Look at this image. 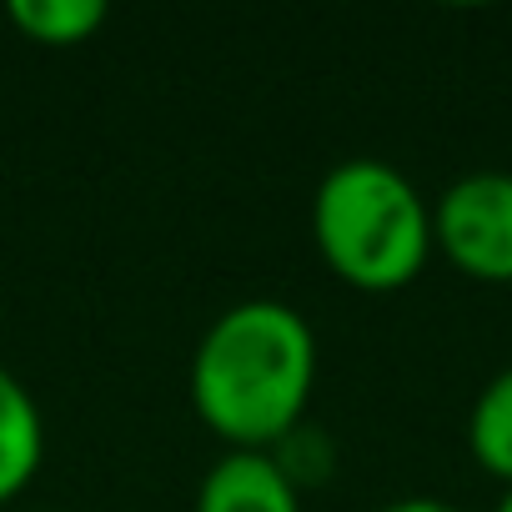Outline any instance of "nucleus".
<instances>
[{
	"label": "nucleus",
	"instance_id": "nucleus-1",
	"mask_svg": "<svg viewBox=\"0 0 512 512\" xmlns=\"http://www.w3.org/2000/svg\"><path fill=\"white\" fill-rule=\"evenodd\" d=\"M317 387V332L312 322L272 297L226 307L196 342L191 407L231 447L272 452L292 427L307 422Z\"/></svg>",
	"mask_w": 512,
	"mask_h": 512
},
{
	"label": "nucleus",
	"instance_id": "nucleus-2",
	"mask_svg": "<svg viewBox=\"0 0 512 512\" xmlns=\"http://www.w3.org/2000/svg\"><path fill=\"white\" fill-rule=\"evenodd\" d=\"M312 241L322 262L357 292H402L422 277L432 246V206L377 156L337 161L312 196Z\"/></svg>",
	"mask_w": 512,
	"mask_h": 512
},
{
	"label": "nucleus",
	"instance_id": "nucleus-3",
	"mask_svg": "<svg viewBox=\"0 0 512 512\" xmlns=\"http://www.w3.org/2000/svg\"><path fill=\"white\" fill-rule=\"evenodd\" d=\"M432 246L472 277L512 282V171H472L452 181L432 206Z\"/></svg>",
	"mask_w": 512,
	"mask_h": 512
},
{
	"label": "nucleus",
	"instance_id": "nucleus-4",
	"mask_svg": "<svg viewBox=\"0 0 512 512\" xmlns=\"http://www.w3.org/2000/svg\"><path fill=\"white\" fill-rule=\"evenodd\" d=\"M196 512H302V492L272 452L226 447L196 487Z\"/></svg>",
	"mask_w": 512,
	"mask_h": 512
},
{
	"label": "nucleus",
	"instance_id": "nucleus-5",
	"mask_svg": "<svg viewBox=\"0 0 512 512\" xmlns=\"http://www.w3.org/2000/svg\"><path fill=\"white\" fill-rule=\"evenodd\" d=\"M46 462V417L31 387L0 362V507L16 502Z\"/></svg>",
	"mask_w": 512,
	"mask_h": 512
},
{
	"label": "nucleus",
	"instance_id": "nucleus-6",
	"mask_svg": "<svg viewBox=\"0 0 512 512\" xmlns=\"http://www.w3.org/2000/svg\"><path fill=\"white\" fill-rule=\"evenodd\" d=\"M467 452L482 472L512 487V367H502L467 412Z\"/></svg>",
	"mask_w": 512,
	"mask_h": 512
},
{
	"label": "nucleus",
	"instance_id": "nucleus-7",
	"mask_svg": "<svg viewBox=\"0 0 512 512\" xmlns=\"http://www.w3.org/2000/svg\"><path fill=\"white\" fill-rule=\"evenodd\" d=\"M6 16H11V26L26 41L56 46V51L81 46V41H91L106 26V6H101V0H11Z\"/></svg>",
	"mask_w": 512,
	"mask_h": 512
},
{
	"label": "nucleus",
	"instance_id": "nucleus-8",
	"mask_svg": "<svg viewBox=\"0 0 512 512\" xmlns=\"http://www.w3.org/2000/svg\"><path fill=\"white\" fill-rule=\"evenodd\" d=\"M272 457H277V467L292 477V487L302 492V487H327V477H332V467H337V447H332V437L327 432H317V427H292L277 447H272Z\"/></svg>",
	"mask_w": 512,
	"mask_h": 512
},
{
	"label": "nucleus",
	"instance_id": "nucleus-9",
	"mask_svg": "<svg viewBox=\"0 0 512 512\" xmlns=\"http://www.w3.org/2000/svg\"><path fill=\"white\" fill-rule=\"evenodd\" d=\"M382 512H462V507H452V502H442V497H397V502H387Z\"/></svg>",
	"mask_w": 512,
	"mask_h": 512
},
{
	"label": "nucleus",
	"instance_id": "nucleus-10",
	"mask_svg": "<svg viewBox=\"0 0 512 512\" xmlns=\"http://www.w3.org/2000/svg\"><path fill=\"white\" fill-rule=\"evenodd\" d=\"M492 512H512V487H507V492L497 497V507H492Z\"/></svg>",
	"mask_w": 512,
	"mask_h": 512
}]
</instances>
